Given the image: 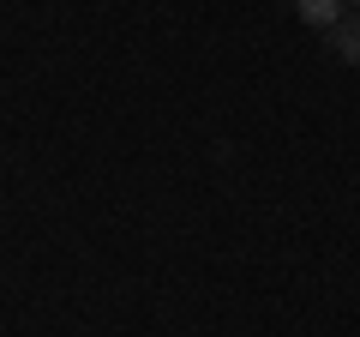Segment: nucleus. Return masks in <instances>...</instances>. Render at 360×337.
<instances>
[{"mask_svg": "<svg viewBox=\"0 0 360 337\" xmlns=\"http://www.w3.org/2000/svg\"><path fill=\"white\" fill-rule=\"evenodd\" d=\"M295 6H300V18L319 25V30H336V18L348 13V0H295Z\"/></svg>", "mask_w": 360, "mask_h": 337, "instance_id": "obj_2", "label": "nucleus"}, {"mask_svg": "<svg viewBox=\"0 0 360 337\" xmlns=\"http://www.w3.org/2000/svg\"><path fill=\"white\" fill-rule=\"evenodd\" d=\"M348 6H360V0H348Z\"/></svg>", "mask_w": 360, "mask_h": 337, "instance_id": "obj_3", "label": "nucleus"}, {"mask_svg": "<svg viewBox=\"0 0 360 337\" xmlns=\"http://www.w3.org/2000/svg\"><path fill=\"white\" fill-rule=\"evenodd\" d=\"M330 49L342 54L348 66H360V13H342V18H336V30H330Z\"/></svg>", "mask_w": 360, "mask_h": 337, "instance_id": "obj_1", "label": "nucleus"}]
</instances>
